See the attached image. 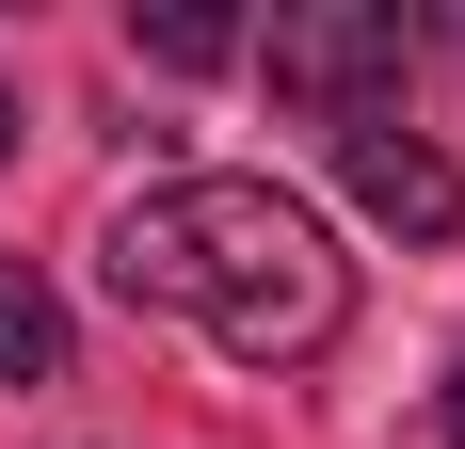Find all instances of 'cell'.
I'll return each instance as SVG.
<instances>
[{
  "mask_svg": "<svg viewBox=\"0 0 465 449\" xmlns=\"http://www.w3.org/2000/svg\"><path fill=\"white\" fill-rule=\"evenodd\" d=\"M401 65H418V16H401V0H305V16H273V33H257V81H273L289 113H322V129L385 113V96H401Z\"/></svg>",
  "mask_w": 465,
  "mask_h": 449,
  "instance_id": "cell-2",
  "label": "cell"
},
{
  "mask_svg": "<svg viewBox=\"0 0 465 449\" xmlns=\"http://www.w3.org/2000/svg\"><path fill=\"white\" fill-rule=\"evenodd\" d=\"M337 177H353V209H370V224H401V241H450V224H465L450 145L401 129V113H353V129H337Z\"/></svg>",
  "mask_w": 465,
  "mask_h": 449,
  "instance_id": "cell-3",
  "label": "cell"
},
{
  "mask_svg": "<svg viewBox=\"0 0 465 449\" xmlns=\"http://www.w3.org/2000/svg\"><path fill=\"white\" fill-rule=\"evenodd\" d=\"M96 273H113V305L193 321V337L241 354V369H305V354H337V321H353L337 224L305 209V193H273V177H161V193H129L113 241H96Z\"/></svg>",
  "mask_w": 465,
  "mask_h": 449,
  "instance_id": "cell-1",
  "label": "cell"
},
{
  "mask_svg": "<svg viewBox=\"0 0 465 449\" xmlns=\"http://www.w3.org/2000/svg\"><path fill=\"white\" fill-rule=\"evenodd\" d=\"M433 417H450V449H465V354H450V402H433Z\"/></svg>",
  "mask_w": 465,
  "mask_h": 449,
  "instance_id": "cell-6",
  "label": "cell"
},
{
  "mask_svg": "<svg viewBox=\"0 0 465 449\" xmlns=\"http://www.w3.org/2000/svg\"><path fill=\"white\" fill-rule=\"evenodd\" d=\"M48 369H64V305L33 257H0V385H48Z\"/></svg>",
  "mask_w": 465,
  "mask_h": 449,
  "instance_id": "cell-4",
  "label": "cell"
},
{
  "mask_svg": "<svg viewBox=\"0 0 465 449\" xmlns=\"http://www.w3.org/2000/svg\"><path fill=\"white\" fill-rule=\"evenodd\" d=\"M144 48H161V65H225L241 16H225V0H161V16H144Z\"/></svg>",
  "mask_w": 465,
  "mask_h": 449,
  "instance_id": "cell-5",
  "label": "cell"
},
{
  "mask_svg": "<svg viewBox=\"0 0 465 449\" xmlns=\"http://www.w3.org/2000/svg\"><path fill=\"white\" fill-rule=\"evenodd\" d=\"M0 161H16V96H0Z\"/></svg>",
  "mask_w": 465,
  "mask_h": 449,
  "instance_id": "cell-7",
  "label": "cell"
}]
</instances>
